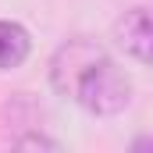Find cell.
Masks as SVG:
<instances>
[{"label": "cell", "mask_w": 153, "mask_h": 153, "mask_svg": "<svg viewBox=\"0 0 153 153\" xmlns=\"http://www.w3.org/2000/svg\"><path fill=\"white\" fill-rule=\"evenodd\" d=\"M71 100H75L85 114L114 117V114H121L132 103V82H128V75L117 68L111 57H100L82 75V82L75 85V93H71Z\"/></svg>", "instance_id": "1"}, {"label": "cell", "mask_w": 153, "mask_h": 153, "mask_svg": "<svg viewBox=\"0 0 153 153\" xmlns=\"http://www.w3.org/2000/svg\"><path fill=\"white\" fill-rule=\"evenodd\" d=\"M100 57H107V50H103L100 43H93V39L78 36V39L61 43L57 53L50 57V85H53V93L64 96V100H71V93H75V85L82 82V75H85Z\"/></svg>", "instance_id": "2"}, {"label": "cell", "mask_w": 153, "mask_h": 153, "mask_svg": "<svg viewBox=\"0 0 153 153\" xmlns=\"http://www.w3.org/2000/svg\"><path fill=\"white\" fill-rule=\"evenodd\" d=\"M114 39L125 53H132L139 64H150V46H153V29H150V11L146 7H132L125 11V18H117Z\"/></svg>", "instance_id": "3"}, {"label": "cell", "mask_w": 153, "mask_h": 153, "mask_svg": "<svg viewBox=\"0 0 153 153\" xmlns=\"http://www.w3.org/2000/svg\"><path fill=\"white\" fill-rule=\"evenodd\" d=\"M32 50V39H29V29L18 25V22H0V71H11L18 64H25Z\"/></svg>", "instance_id": "4"}, {"label": "cell", "mask_w": 153, "mask_h": 153, "mask_svg": "<svg viewBox=\"0 0 153 153\" xmlns=\"http://www.w3.org/2000/svg\"><path fill=\"white\" fill-rule=\"evenodd\" d=\"M14 146H50V150H57V143H53V139H43V135H29V139H18Z\"/></svg>", "instance_id": "5"}]
</instances>
